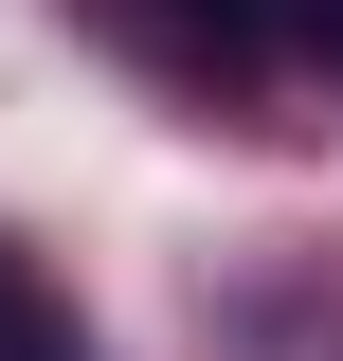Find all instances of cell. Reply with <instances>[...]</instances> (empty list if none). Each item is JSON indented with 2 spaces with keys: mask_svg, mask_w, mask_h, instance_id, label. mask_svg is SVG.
<instances>
[{
  "mask_svg": "<svg viewBox=\"0 0 343 361\" xmlns=\"http://www.w3.org/2000/svg\"><path fill=\"white\" fill-rule=\"evenodd\" d=\"M127 54H163V73H199V90H235V73H271L289 54V0H90Z\"/></svg>",
  "mask_w": 343,
  "mask_h": 361,
  "instance_id": "1",
  "label": "cell"
},
{
  "mask_svg": "<svg viewBox=\"0 0 343 361\" xmlns=\"http://www.w3.org/2000/svg\"><path fill=\"white\" fill-rule=\"evenodd\" d=\"M0 361H90V325L54 307V271H37V253H0Z\"/></svg>",
  "mask_w": 343,
  "mask_h": 361,
  "instance_id": "2",
  "label": "cell"
},
{
  "mask_svg": "<svg viewBox=\"0 0 343 361\" xmlns=\"http://www.w3.org/2000/svg\"><path fill=\"white\" fill-rule=\"evenodd\" d=\"M289 54H325V73H343V0H289Z\"/></svg>",
  "mask_w": 343,
  "mask_h": 361,
  "instance_id": "3",
  "label": "cell"
}]
</instances>
